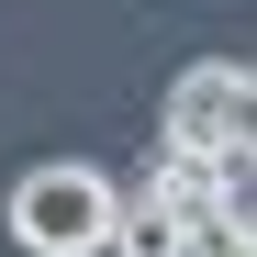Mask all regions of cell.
<instances>
[{
  "label": "cell",
  "mask_w": 257,
  "mask_h": 257,
  "mask_svg": "<svg viewBox=\"0 0 257 257\" xmlns=\"http://www.w3.org/2000/svg\"><path fill=\"white\" fill-rule=\"evenodd\" d=\"M12 246L23 257H112V224H123V190L101 179L90 157H45L12 179Z\"/></svg>",
  "instance_id": "6da1fadb"
},
{
  "label": "cell",
  "mask_w": 257,
  "mask_h": 257,
  "mask_svg": "<svg viewBox=\"0 0 257 257\" xmlns=\"http://www.w3.org/2000/svg\"><path fill=\"white\" fill-rule=\"evenodd\" d=\"M235 56H201L168 78V101H157V146H190V157H224L235 146Z\"/></svg>",
  "instance_id": "7a4b0ae2"
},
{
  "label": "cell",
  "mask_w": 257,
  "mask_h": 257,
  "mask_svg": "<svg viewBox=\"0 0 257 257\" xmlns=\"http://www.w3.org/2000/svg\"><path fill=\"white\" fill-rule=\"evenodd\" d=\"M112 257H190V212L168 201L157 179L123 190V224H112Z\"/></svg>",
  "instance_id": "3957f363"
},
{
  "label": "cell",
  "mask_w": 257,
  "mask_h": 257,
  "mask_svg": "<svg viewBox=\"0 0 257 257\" xmlns=\"http://www.w3.org/2000/svg\"><path fill=\"white\" fill-rule=\"evenodd\" d=\"M235 168H246V179H257V67L235 78Z\"/></svg>",
  "instance_id": "277c9868"
},
{
  "label": "cell",
  "mask_w": 257,
  "mask_h": 257,
  "mask_svg": "<svg viewBox=\"0 0 257 257\" xmlns=\"http://www.w3.org/2000/svg\"><path fill=\"white\" fill-rule=\"evenodd\" d=\"M246 246H257V190H246Z\"/></svg>",
  "instance_id": "5b68a950"
}]
</instances>
